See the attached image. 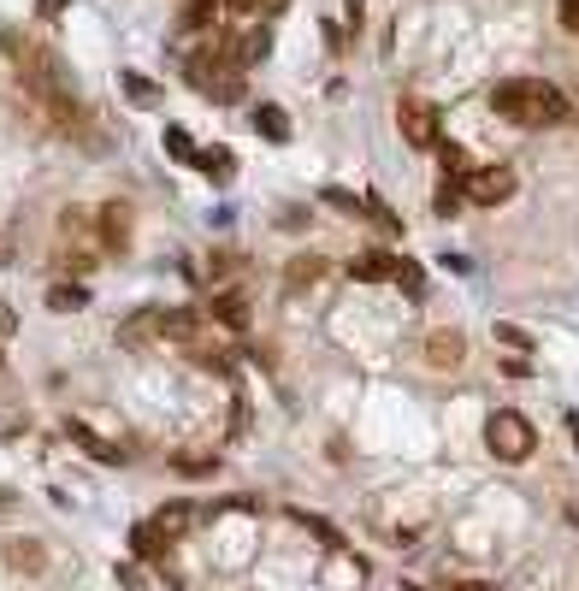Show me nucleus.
Listing matches in <instances>:
<instances>
[{
  "instance_id": "0eeeda50",
  "label": "nucleus",
  "mask_w": 579,
  "mask_h": 591,
  "mask_svg": "<svg viewBox=\"0 0 579 591\" xmlns=\"http://www.w3.org/2000/svg\"><path fill=\"white\" fill-rule=\"evenodd\" d=\"M396 125H402V136H408L414 148H432V142H438V113H432L420 95H402V107H396Z\"/></svg>"
},
{
  "instance_id": "dca6fc26",
  "label": "nucleus",
  "mask_w": 579,
  "mask_h": 591,
  "mask_svg": "<svg viewBox=\"0 0 579 591\" xmlns=\"http://www.w3.org/2000/svg\"><path fill=\"white\" fill-rule=\"evenodd\" d=\"M172 467H178L184 479H213V473H219V461L213 456H172Z\"/></svg>"
},
{
  "instance_id": "aec40b11",
  "label": "nucleus",
  "mask_w": 579,
  "mask_h": 591,
  "mask_svg": "<svg viewBox=\"0 0 579 591\" xmlns=\"http://www.w3.org/2000/svg\"><path fill=\"white\" fill-rule=\"evenodd\" d=\"M195 160H201L207 178H225V172H231V154H225V148H207V154H195Z\"/></svg>"
},
{
  "instance_id": "20e7f679",
  "label": "nucleus",
  "mask_w": 579,
  "mask_h": 591,
  "mask_svg": "<svg viewBox=\"0 0 579 591\" xmlns=\"http://www.w3.org/2000/svg\"><path fill=\"white\" fill-rule=\"evenodd\" d=\"M485 444H491L497 461H526L532 450H538V432H532V420H520L515 408H503V414H491Z\"/></svg>"
},
{
  "instance_id": "6ab92c4d",
  "label": "nucleus",
  "mask_w": 579,
  "mask_h": 591,
  "mask_svg": "<svg viewBox=\"0 0 579 591\" xmlns=\"http://www.w3.org/2000/svg\"><path fill=\"white\" fill-rule=\"evenodd\" d=\"M125 95L136 101V107H154V101H160V89H154L148 77H125Z\"/></svg>"
},
{
  "instance_id": "bb28decb",
  "label": "nucleus",
  "mask_w": 579,
  "mask_h": 591,
  "mask_svg": "<svg viewBox=\"0 0 579 591\" xmlns=\"http://www.w3.org/2000/svg\"><path fill=\"white\" fill-rule=\"evenodd\" d=\"M568 432H574V444H579V414H568Z\"/></svg>"
},
{
  "instance_id": "f257e3e1",
  "label": "nucleus",
  "mask_w": 579,
  "mask_h": 591,
  "mask_svg": "<svg viewBox=\"0 0 579 591\" xmlns=\"http://www.w3.org/2000/svg\"><path fill=\"white\" fill-rule=\"evenodd\" d=\"M491 107L515 125H562L568 119V95L544 77H509L491 89Z\"/></svg>"
},
{
  "instance_id": "f03ea898",
  "label": "nucleus",
  "mask_w": 579,
  "mask_h": 591,
  "mask_svg": "<svg viewBox=\"0 0 579 591\" xmlns=\"http://www.w3.org/2000/svg\"><path fill=\"white\" fill-rule=\"evenodd\" d=\"M190 521H195V509H190V503H166V509H154L148 521H136V526H130V550L154 562V556H166V550H172V544H178V538L190 532Z\"/></svg>"
},
{
  "instance_id": "1a4fd4ad",
  "label": "nucleus",
  "mask_w": 579,
  "mask_h": 591,
  "mask_svg": "<svg viewBox=\"0 0 579 591\" xmlns=\"http://www.w3.org/2000/svg\"><path fill=\"white\" fill-rule=\"evenodd\" d=\"M349 272H355L361 284H385L390 272H396V255H379V249H367V255H355V261H349Z\"/></svg>"
},
{
  "instance_id": "39448f33",
  "label": "nucleus",
  "mask_w": 579,
  "mask_h": 591,
  "mask_svg": "<svg viewBox=\"0 0 579 591\" xmlns=\"http://www.w3.org/2000/svg\"><path fill=\"white\" fill-rule=\"evenodd\" d=\"M461 196L473 201V207H497V201L515 196V166H473L467 178H461Z\"/></svg>"
},
{
  "instance_id": "b1692460",
  "label": "nucleus",
  "mask_w": 579,
  "mask_h": 591,
  "mask_svg": "<svg viewBox=\"0 0 579 591\" xmlns=\"http://www.w3.org/2000/svg\"><path fill=\"white\" fill-rule=\"evenodd\" d=\"M36 12H42V18H54V12H65V0H36Z\"/></svg>"
},
{
  "instance_id": "9b49d317",
  "label": "nucleus",
  "mask_w": 579,
  "mask_h": 591,
  "mask_svg": "<svg viewBox=\"0 0 579 591\" xmlns=\"http://www.w3.org/2000/svg\"><path fill=\"white\" fill-rule=\"evenodd\" d=\"M65 432H71V438H77V444H83L89 456H101V461H125V450H113V444H101V438H95V432H89L83 420H65Z\"/></svg>"
},
{
  "instance_id": "a211bd4d",
  "label": "nucleus",
  "mask_w": 579,
  "mask_h": 591,
  "mask_svg": "<svg viewBox=\"0 0 579 591\" xmlns=\"http://www.w3.org/2000/svg\"><path fill=\"white\" fill-rule=\"evenodd\" d=\"M166 154H172V160H195L201 148L190 142V131H178V125H172V131H166Z\"/></svg>"
},
{
  "instance_id": "412c9836",
  "label": "nucleus",
  "mask_w": 579,
  "mask_h": 591,
  "mask_svg": "<svg viewBox=\"0 0 579 591\" xmlns=\"http://www.w3.org/2000/svg\"><path fill=\"white\" fill-rule=\"evenodd\" d=\"M497 343H509V349H520V355L532 349V337H526V331H520V326H509V320L497 326Z\"/></svg>"
},
{
  "instance_id": "f8f14e48",
  "label": "nucleus",
  "mask_w": 579,
  "mask_h": 591,
  "mask_svg": "<svg viewBox=\"0 0 579 591\" xmlns=\"http://www.w3.org/2000/svg\"><path fill=\"white\" fill-rule=\"evenodd\" d=\"M83 302H89L83 284H54V290H48V308H54V314H77Z\"/></svg>"
},
{
  "instance_id": "ddd939ff",
  "label": "nucleus",
  "mask_w": 579,
  "mask_h": 591,
  "mask_svg": "<svg viewBox=\"0 0 579 591\" xmlns=\"http://www.w3.org/2000/svg\"><path fill=\"white\" fill-rule=\"evenodd\" d=\"M6 562H12V568H18V574H42V550H36V544H30V538H18V544H12V550H6Z\"/></svg>"
},
{
  "instance_id": "393cba45",
  "label": "nucleus",
  "mask_w": 579,
  "mask_h": 591,
  "mask_svg": "<svg viewBox=\"0 0 579 591\" xmlns=\"http://www.w3.org/2000/svg\"><path fill=\"white\" fill-rule=\"evenodd\" d=\"M455 591H497V586H485V580H461Z\"/></svg>"
},
{
  "instance_id": "5701e85b",
  "label": "nucleus",
  "mask_w": 579,
  "mask_h": 591,
  "mask_svg": "<svg viewBox=\"0 0 579 591\" xmlns=\"http://www.w3.org/2000/svg\"><path fill=\"white\" fill-rule=\"evenodd\" d=\"M562 24L579 36V0H562Z\"/></svg>"
},
{
  "instance_id": "cd10ccee",
  "label": "nucleus",
  "mask_w": 579,
  "mask_h": 591,
  "mask_svg": "<svg viewBox=\"0 0 579 591\" xmlns=\"http://www.w3.org/2000/svg\"><path fill=\"white\" fill-rule=\"evenodd\" d=\"M0 266H6V249H0Z\"/></svg>"
},
{
  "instance_id": "423d86ee",
  "label": "nucleus",
  "mask_w": 579,
  "mask_h": 591,
  "mask_svg": "<svg viewBox=\"0 0 579 591\" xmlns=\"http://www.w3.org/2000/svg\"><path fill=\"white\" fill-rule=\"evenodd\" d=\"M95 249H101V255H125L130 249V201L95 207Z\"/></svg>"
},
{
  "instance_id": "a878e982",
  "label": "nucleus",
  "mask_w": 579,
  "mask_h": 591,
  "mask_svg": "<svg viewBox=\"0 0 579 591\" xmlns=\"http://www.w3.org/2000/svg\"><path fill=\"white\" fill-rule=\"evenodd\" d=\"M367 12V0H349V18H361Z\"/></svg>"
},
{
  "instance_id": "4be33fe9",
  "label": "nucleus",
  "mask_w": 579,
  "mask_h": 591,
  "mask_svg": "<svg viewBox=\"0 0 579 591\" xmlns=\"http://www.w3.org/2000/svg\"><path fill=\"white\" fill-rule=\"evenodd\" d=\"M278 231H308V213H302V207H284V213H278Z\"/></svg>"
},
{
  "instance_id": "6e6552de",
  "label": "nucleus",
  "mask_w": 579,
  "mask_h": 591,
  "mask_svg": "<svg viewBox=\"0 0 579 591\" xmlns=\"http://www.w3.org/2000/svg\"><path fill=\"white\" fill-rule=\"evenodd\" d=\"M420 355H426V367L455 373L461 355H467V343H461V331H426V337H420Z\"/></svg>"
},
{
  "instance_id": "2eb2a0df",
  "label": "nucleus",
  "mask_w": 579,
  "mask_h": 591,
  "mask_svg": "<svg viewBox=\"0 0 579 591\" xmlns=\"http://www.w3.org/2000/svg\"><path fill=\"white\" fill-rule=\"evenodd\" d=\"M390 278L402 284V296H414V302L426 296V272H420V266H414V261H396V272H390Z\"/></svg>"
},
{
  "instance_id": "c85d7f7f",
  "label": "nucleus",
  "mask_w": 579,
  "mask_h": 591,
  "mask_svg": "<svg viewBox=\"0 0 579 591\" xmlns=\"http://www.w3.org/2000/svg\"><path fill=\"white\" fill-rule=\"evenodd\" d=\"M0 361H6V355H0Z\"/></svg>"
},
{
  "instance_id": "f3484780",
  "label": "nucleus",
  "mask_w": 579,
  "mask_h": 591,
  "mask_svg": "<svg viewBox=\"0 0 579 591\" xmlns=\"http://www.w3.org/2000/svg\"><path fill=\"white\" fill-rule=\"evenodd\" d=\"M314 278H320V261H314V255H302V261L290 266V278H284V284H290V290H308Z\"/></svg>"
},
{
  "instance_id": "9d476101",
  "label": "nucleus",
  "mask_w": 579,
  "mask_h": 591,
  "mask_svg": "<svg viewBox=\"0 0 579 591\" xmlns=\"http://www.w3.org/2000/svg\"><path fill=\"white\" fill-rule=\"evenodd\" d=\"M213 320H219V326H231V331H243V326H249V302H243L237 290H225V296L213 302Z\"/></svg>"
},
{
  "instance_id": "7ed1b4c3",
  "label": "nucleus",
  "mask_w": 579,
  "mask_h": 591,
  "mask_svg": "<svg viewBox=\"0 0 579 591\" xmlns=\"http://www.w3.org/2000/svg\"><path fill=\"white\" fill-rule=\"evenodd\" d=\"M190 83L201 95H213V101H237L243 95V66L213 42V48H195L190 54Z\"/></svg>"
},
{
  "instance_id": "4468645a",
  "label": "nucleus",
  "mask_w": 579,
  "mask_h": 591,
  "mask_svg": "<svg viewBox=\"0 0 579 591\" xmlns=\"http://www.w3.org/2000/svg\"><path fill=\"white\" fill-rule=\"evenodd\" d=\"M255 131L266 136V142H284V136H290V119H284L278 107H260V113H255Z\"/></svg>"
}]
</instances>
